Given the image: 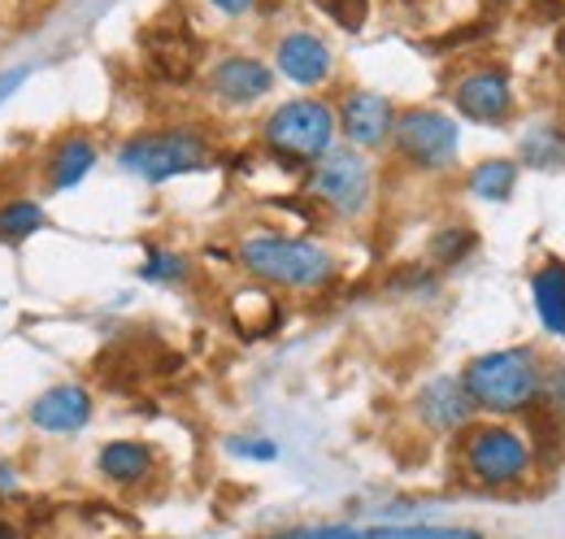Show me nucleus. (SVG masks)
Instances as JSON below:
<instances>
[{
  "label": "nucleus",
  "mask_w": 565,
  "mask_h": 539,
  "mask_svg": "<svg viewBox=\"0 0 565 539\" xmlns=\"http://www.w3.org/2000/svg\"><path fill=\"white\" fill-rule=\"evenodd\" d=\"M96 474L118 492H140L157 474V448L143 440H109L96 453Z\"/></svg>",
  "instance_id": "nucleus-15"
},
{
  "label": "nucleus",
  "mask_w": 565,
  "mask_h": 539,
  "mask_svg": "<svg viewBox=\"0 0 565 539\" xmlns=\"http://www.w3.org/2000/svg\"><path fill=\"white\" fill-rule=\"evenodd\" d=\"M335 123L356 152H379L392 144V127H396V105L383 92L370 87H353L344 96V105L335 109Z\"/></svg>",
  "instance_id": "nucleus-8"
},
{
  "label": "nucleus",
  "mask_w": 565,
  "mask_h": 539,
  "mask_svg": "<svg viewBox=\"0 0 565 539\" xmlns=\"http://www.w3.org/2000/svg\"><path fill=\"white\" fill-rule=\"evenodd\" d=\"M210 92L222 101V105H235V109H244V105H257L262 96H270L275 92V70L266 66L262 57H248V53H231V57H222L217 66L210 70Z\"/></svg>",
  "instance_id": "nucleus-12"
},
{
  "label": "nucleus",
  "mask_w": 565,
  "mask_h": 539,
  "mask_svg": "<svg viewBox=\"0 0 565 539\" xmlns=\"http://www.w3.org/2000/svg\"><path fill=\"white\" fill-rule=\"evenodd\" d=\"M565 139L553 127H531V131L522 135V161L526 166H553L557 157H562Z\"/></svg>",
  "instance_id": "nucleus-22"
},
{
  "label": "nucleus",
  "mask_w": 565,
  "mask_h": 539,
  "mask_svg": "<svg viewBox=\"0 0 565 539\" xmlns=\"http://www.w3.org/2000/svg\"><path fill=\"white\" fill-rule=\"evenodd\" d=\"M392 144H396V157L405 166H414L423 175H439L457 161L461 127L439 109H405V114H396Z\"/></svg>",
  "instance_id": "nucleus-7"
},
{
  "label": "nucleus",
  "mask_w": 565,
  "mask_h": 539,
  "mask_svg": "<svg viewBox=\"0 0 565 539\" xmlns=\"http://www.w3.org/2000/svg\"><path fill=\"white\" fill-rule=\"evenodd\" d=\"M457 462L475 487L504 492L535 471V448L522 431H513L504 422H483V426H466Z\"/></svg>",
  "instance_id": "nucleus-3"
},
{
  "label": "nucleus",
  "mask_w": 565,
  "mask_h": 539,
  "mask_svg": "<svg viewBox=\"0 0 565 539\" xmlns=\"http://www.w3.org/2000/svg\"><path fill=\"white\" fill-rule=\"evenodd\" d=\"M210 4L217 9V13H226V18H244V13H248L257 0H210Z\"/></svg>",
  "instance_id": "nucleus-27"
},
{
  "label": "nucleus",
  "mask_w": 565,
  "mask_h": 539,
  "mask_svg": "<svg viewBox=\"0 0 565 539\" xmlns=\"http://www.w3.org/2000/svg\"><path fill=\"white\" fill-rule=\"evenodd\" d=\"M96 161H100V148H96V139L83 131L74 135H62L49 152H44V192H74L92 170H96Z\"/></svg>",
  "instance_id": "nucleus-16"
},
{
  "label": "nucleus",
  "mask_w": 565,
  "mask_h": 539,
  "mask_svg": "<svg viewBox=\"0 0 565 539\" xmlns=\"http://www.w3.org/2000/svg\"><path fill=\"white\" fill-rule=\"evenodd\" d=\"M49 226L44 204L31 197H9L0 204V244H26L31 235H40Z\"/></svg>",
  "instance_id": "nucleus-19"
},
{
  "label": "nucleus",
  "mask_w": 565,
  "mask_h": 539,
  "mask_svg": "<svg viewBox=\"0 0 565 539\" xmlns=\"http://www.w3.org/2000/svg\"><path fill=\"white\" fill-rule=\"evenodd\" d=\"M322 9L335 18V27H344L349 35H356L370 22V0H322Z\"/></svg>",
  "instance_id": "nucleus-24"
},
{
  "label": "nucleus",
  "mask_w": 565,
  "mask_h": 539,
  "mask_svg": "<svg viewBox=\"0 0 565 539\" xmlns=\"http://www.w3.org/2000/svg\"><path fill=\"white\" fill-rule=\"evenodd\" d=\"M26 418H31V426L40 435L66 440V435H78L96 418V397L87 388H78V383H57V388H49V392H40L31 401Z\"/></svg>",
  "instance_id": "nucleus-10"
},
{
  "label": "nucleus",
  "mask_w": 565,
  "mask_h": 539,
  "mask_svg": "<svg viewBox=\"0 0 565 539\" xmlns=\"http://www.w3.org/2000/svg\"><path fill=\"white\" fill-rule=\"evenodd\" d=\"M188 274H192V262L183 253H170V249H152L140 262V278L157 283V287H179Z\"/></svg>",
  "instance_id": "nucleus-20"
},
{
  "label": "nucleus",
  "mask_w": 565,
  "mask_h": 539,
  "mask_svg": "<svg viewBox=\"0 0 565 539\" xmlns=\"http://www.w3.org/2000/svg\"><path fill=\"white\" fill-rule=\"evenodd\" d=\"M540 379H544V366L531 348H495L461 370V388L470 392L475 409L495 418L526 413L540 401Z\"/></svg>",
  "instance_id": "nucleus-1"
},
{
  "label": "nucleus",
  "mask_w": 565,
  "mask_h": 539,
  "mask_svg": "<svg viewBox=\"0 0 565 539\" xmlns=\"http://www.w3.org/2000/svg\"><path fill=\"white\" fill-rule=\"evenodd\" d=\"M226 453L239 457V462H275L279 457V444L266 440V435H231L226 440Z\"/></svg>",
  "instance_id": "nucleus-23"
},
{
  "label": "nucleus",
  "mask_w": 565,
  "mask_h": 539,
  "mask_svg": "<svg viewBox=\"0 0 565 539\" xmlns=\"http://www.w3.org/2000/svg\"><path fill=\"white\" fill-rule=\"evenodd\" d=\"M531 300H535V314H540L544 331L565 339V262H548V266L535 270Z\"/></svg>",
  "instance_id": "nucleus-17"
},
{
  "label": "nucleus",
  "mask_w": 565,
  "mask_h": 539,
  "mask_svg": "<svg viewBox=\"0 0 565 539\" xmlns=\"http://www.w3.org/2000/svg\"><path fill=\"white\" fill-rule=\"evenodd\" d=\"M414 409H418L426 431H435V435H457V431L475 426V413H479L475 401H470V392L461 388V374L430 379L423 392L414 397Z\"/></svg>",
  "instance_id": "nucleus-11"
},
{
  "label": "nucleus",
  "mask_w": 565,
  "mask_h": 539,
  "mask_svg": "<svg viewBox=\"0 0 565 539\" xmlns=\"http://www.w3.org/2000/svg\"><path fill=\"white\" fill-rule=\"evenodd\" d=\"M562 53H565V31H562Z\"/></svg>",
  "instance_id": "nucleus-29"
},
{
  "label": "nucleus",
  "mask_w": 565,
  "mask_h": 539,
  "mask_svg": "<svg viewBox=\"0 0 565 539\" xmlns=\"http://www.w3.org/2000/svg\"><path fill=\"white\" fill-rule=\"evenodd\" d=\"M305 197L313 204H322L327 213L344 218V222L361 218L374 201V166H370V157H361L356 148H331L322 161L309 166Z\"/></svg>",
  "instance_id": "nucleus-6"
},
{
  "label": "nucleus",
  "mask_w": 565,
  "mask_h": 539,
  "mask_svg": "<svg viewBox=\"0 0 565 539\" xmlns=\"http://www.w3.org/2000/svg\"><path fill=\"white\" fill-rule=\"evenodd\" d=\"M275 66L296 87H322L331 78V70H335V53L313 31H287L279 44H275Z\"/></svg>",
  "instance_id": "nucleus-13"
},
{
  "label": "nucleus",
  "mask_w": 565,
  "mask_h": 539,
  "mask_svg": "<svg viewBox=\"0 0 565 539\" xmlns=\"http://www.w3.org/2000/svg\"><path fill=\"white\" fill-rule=\"evenodd\" d=\"M475 231H466V226H439L435 235H430V262L435 266H457V262H466L470 253H475Z\"/></svg>",
  "instance_id": "nucleus-21"
},
{
  "label": "nucleus",
  "mask_w": 565,
  "mask_h": 539,
  "mask_svg": "<svg viewBox=\"0 0 565 539\" xmlns=\"http://www.w3.org/2000/svg\"><path fill=\"white\" fill-rule=\"evenodd\" d=\"M143 49H148L152 70H157L161 78H170V83L192 78V74H196V62H201L196 35H192L183 22H170V18L143 31Z\"/></svg>",
  "instance_id": "nucleus-14"
},
{
  "label": "nucleus",
  "mask_w": 565,
  "mask_h": 539,
  "mask_svg": "<svg viewBox=\"0 0 565 539\" xmlns=\"http://www.w3.org/2000/svg\"><path fill=\"white\" fill-rule=\"evenodd\" d=\"M504 4H509V0H504Z\"/></svg>",
  "instance_id": "nucleus-30"
},
{
  "label": "nucleus",
  "mask_w": 565,
  "mask_h": 539,
  "mask_svg": "<svg viewBox=\"0 0 565 539\" xmlns=\"http://www.w3.org/2000/svg\"><path fill=\"white\" fill-rule=\"evenodd\" d=\"M235 262L248 270L257 283L266 287H287V292H322L335 278V257L313 244V240H296V235H248L235 249Z\"/></svg>",
  "instance_id": "nucleus-2"
},
{
  "label": "nucleus",
  "mask_w": 565,
  "mask_h": 539,
  "mask_svg": "<svg viewBox=\"0 0 565 539\" xmlns=\"http://www.w3.org/2000/svg\"><path fill=\"white\" fill-rule=\"evenodd\" d=\"M210 139L192 127H161V131H140L118 144V166L136 175L140 183H170L179 175H192L210 166Z\"/></svg>",
  "instance_id": "nucleus-5"
},
{
  "label": "nucleus",
  "mask_w": 565,
  "mask_h": 539,
  "mask_svg": "<svg viewBox=\"0 0 565 539\" xmlns=\"http://www.w3.org/2000/svg\"><path fill=\"white\" fill-rule=\"evenodd\" d=\"M0 539H22V531H18V522H9V518H0Z\"/></svg>",
  "instance_id": "nucleus-28"
},
{
  "label": "nucleus",
  "mask_w": 565,
  "mask_h": 539,
  "mask_svg": "<svg viewBox=\"0 0 565 539\" xmlns=\"http://www.w3.org/2000/svg\"><path fill=\"white\" fill-rule=\"evenodd\" d=\"M518 188V161L513 157H488L466 175V192L479 201H509Z\"/></svg>",
  "instance_id": "nucleus-18"
},
{
  "label": "nucleus",
  "mask_w": 565,
  "mask_h": 539,
  "mask_svg": "<svg viewBox=\"0 0 565 539\" xmlns=\"http://www.w3.org/2000/svg\"><path fill=\"white\" fill-rule=\"evenodd\" d=\"M26 78H31V70H26V66L4 70V74H0V105H4V101H9V96H13V92L26 83Z\"/></svg>",
  "instance_id": "nucleus-26"
},
{
  "label": "nucleus",
  "mask_w": 565,
  "mask_h": 539,
  "mask_svg": "<svg viewBox=\"0 0 565 539\" xmlns=\"http://www.w3.org/2000/svg\"><path fill=\"white\" fill-rule=\"evenodd\" d=\"M452 105H457L461 118L483 123V127H495V123H504L509 109H513V83H509V74H504L500 66H479V70H470V74L457 78V87H452Z\"/></svg>",
  "instance_id": "nucleus-9"
},
{
  "label": "nucleus",
  "mask_w": 565,
  "mask_h": 539,
  "mask_svg": "<svg viewBox=\"0 0 565 539\" xmlns=\"http://www.w3.org/2000/svg\"><path fill=\"white\" fill-rule=\"evenodd\" d=\"M335 109L318 96H296V101H282L279 109L262 123V139L266 148L287 161V166H313L322 161L331 148H335Z\"/></svg>",
  "instance_id": "nucleus-4"
},
{
  "label": "nucleus",
  "mask_w": 565,
  "mask_h": 539,
  "mask_svg": "<svg viewBox=\"0 0 565 539\" xmlns=\"http://www.w3.org/2000/svg\"><path fill=\"white\" fill-rule=\"evenodd\" d=\"M18 492H22V471H18V462L0 457V500H9V496H18Z\"/></svg>",
  "instance_id": "nucleus-25"
}]
</instances>
